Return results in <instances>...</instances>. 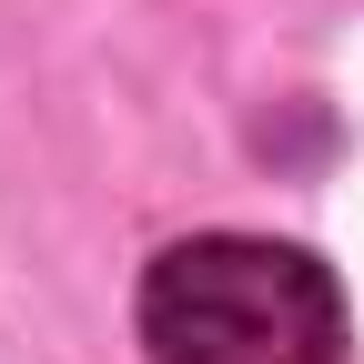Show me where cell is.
Here are the masks:
<instances>
[{"mask_svg":"<svg viewBox=\"0 0 364 364\" xmlns=\"http://www.w3.org/2000/svg\"><path fill=\"white\" fill-rule=\"evenodd\" d=\"M142 344L152 364H334L344 294L294 243L193 233L142 273Z\"/></svg>","mask_w":364,"mask_h":364,"instance_id":"1","label":"cell"}]
</instances>
